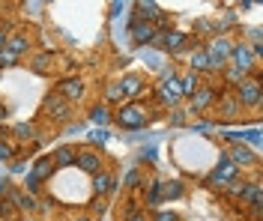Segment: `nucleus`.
Segmentation results:
<instances>
[{
	"instance_id": "obj_41",
	"label": "nucleus",
	"mask_w": 263,
	"mask_h": 221,
	"mask_svg": "<svg viewBox=\"0 0 263 221\" xmlns=\"http://www.w3.org/2000/svg\"><path fill=\"white\" fill-rule=\"evenodd\" d=\"M156 221H180V218H177L174 212H159V215H156Z\"/></svg>"
},
{
	"instance_id": "obj_2",
	"label": "nucleus",
	"mask_w": 263,
	"mask_h": 221,
	"mask_svg": "<svg viewBox=\"0 0 263 221\" xmlns=\"http://www.w3.org/2000/svg\"><path fill=\"white\" fill-rule=\"evenodd\" d=\"M182 99L180 93V75H177V69H164L162 72V81H159V102L164 105V108H174V105Z\"/></svg>"
},
{
	"instance_id": "obj_12",
	"label": "nucleus",
	"mask_w": 263,
	"mask_h": 221,
	"mask_svg": "<svg viewBox=\"0 0 263 221\" xmlns=\"http://www.w3.org/2000/svg\"><path fill=\"white\" fill-rule=\"evenodd\" d=\"M215 99H218V93H215L213 87H200L195 96H192V102H189V114H200V111H206Z\"/></svg>"
},
{
	"instance_id": "obj_34",
	"label": "nucleus",
	"mask_w": 263,
	"mask_h": 221,
	"mask_svg": "<svg viewBox=\"0 0 263 221\" xmlns=\"http://www.w3.org/2000/svg\"><path fill=\"white\" fill-rule=\"evenodd\" d=\"M90 140H93V144H105V140H108V132H105V129H96V132L90 135Z\"/></svg>"
},
{
	"instance_id": "obj_37",
	"label": "nucleus",
	"mask_w": 263,
	"mask_h": 221,
	"mask_svg": "<svg viewBox=\"0 0 263 221\" xmlns=\"http://www.w3.org/2000/svg\"><path fill=\"white\" fill-rule=\"evenodd\" d=\"M213 129V123H197V126H192V132H200V135H206Z\"/></svg>"
},
{
	"instance_id": "obj_9",
	"label": "nucleus",
	"mask_w": 263,
	"mask_h": 221,
	"mask_svg": "<svg viewBox=\"0 0 263 221\" xmlns=\"http://www.w3.org/2000/svg\"><path fill=\"white\" fill-rule=\"evenodd\" d=\"M156 33H159V27L156 24H147V21H132V27H129V36L138 45H153L156 42Z\"/></svg>"
},
{
	"instance_id": "obj_44",
	"label": "nucleus",
	"mask_w": 263,
	"mask_h": 221,
	"mask_svg": "<svg viewBox=\"0 0 263 221\" xmlns=\"http://www.w3.org/2000/svg\"><path fill=\"white\" fill-rule=\"evenodd\" d=\"M6 191H9V188H6V183H0V194H6Z\"/></svg>"
},
{
	"instance_id": "obj_24",
	"label": "nucleus",
	"mask_w": 263,
	"mask_h": 221,
	"mask_svg": "<svg viewBox=\"0 0 263 221\" xmlns=\"http://www.w3.org/2000/svg\"><path fill=\"white\" fill-rule=\"evenodd\" d=\"M114 188V176L111 173H96V179H93V191L96 194H108Z\"/></svg>"
},
{
	"instance_id": "obj_10",
	"label": "nucleus",
	"mask_w": 263,
	"mask_h": 221,
	"mask_svg": "<svg viewBox=\"0 0 263 221\" xmlns=\"http://www.w3.org/2000/svg\"><path fill=\"white\" fill-rule=\"evenodd\" d=\"M75 165H78L84 173H99V168H102V155H99L96 150H90V147H84V150L75 153Z\"/></svg>"
},
{
	"instance_id": "obj_5",
	"label": "nucleus",
	"mask_w": 263,
	"mask_h": 221,
	"mask_svg": "<svg viewBox=\"0 0 263 221\" xmlns=\"http://www.w3.org/2000/svg\"><path fill=\"white\" fill-rule=\"evenodd\" d=\"M239 108H257L260 105V81L257 78H246L242 84H236V96H233Z\"/></svg>"
},
{
	"instance_id": "obj_26",
	"label": "nucleus",
	"mask_w": 263,
	"mask_h": 221,
	"mask_svg": "<svg viewBox=\"0 0 263 221\" xmlns=\"http://www.w3.org/2000/svg\"><path fill=\"white\" fill-rule=\"evenodd\" d=\"M90 123H96V126H105V123H111V114H108V108H105V105H96V108L90 111Z\"/></svg>"
},
{
	"instance_id": "obj_8",
	"label": "nucleus",
	"mask_w": 263,
	"mask_h": 221,
	"mask_svg": "<svg viewBox=\"0 0 263 221\" xmlns=\"http://www.w3.org/2000/svg\"><path fill=\"white\" fill-rule=\"evenodd\" d=\"M84 90H87V87H84L81 78H63V81L57 84V96L72 105V102H78V99L84 96Z\"/></svg>"
},
{
	"instance_id": "obj_32",
	"label": "nucleus",
	"mask_w": 263,
	"mask_h": 221,
	"mask_svg": "<svg viewBox=\"0 0 263 221\" xmlns=\"http://www.w3.org/2000/svg\"><path fill=\"white\" fill-rule=\"evenodd\" d=\"M224 78H228V84H242V81H246V75H242V72H236V69H228V75H224Z\"/></svg>"
},
{
	"instance_id": "obj_33",
	"label": "nucleus",
	"mask_w": 263,
	"mask_h": 221,
	"mask_svg": "<svg viewBox=\"0 0 263 221\" xmlns=\"http://www.w3.org/2000/svg\"><path fill=\"white\" fill-rule=\"evenodd\" d=\"M195 30H197V33H213V30H215V24H213V21H197V24H195Z\"/></svg>"
},
{
	"instance_id": "obj_20",
	"label": "nucleus",
	"mask_w": 263,
	"mask_h": 221,
	"mask_svg": "<svg viewBox=\"0 0 263 221\" xmlns=\"http://www.w3.org/2000/svg\"><path fill=\"white\" fill-rule=\"evenodd\" d=\"M189 66H192V72H195V75L206 72V69H210V57H206V51H203V48H195V51H192V57H189Z\"/></svg>"
},
{
	"instance_id": "obj_17",
	"label": "nucleus",
	"mask_w": 263,
	"mask_h": 221,
	"mask_svg": "<svg viewBox=\"0 0 263 221\" xmlns=\"http://www.w3.org/2000/svg\"><path fill=\"white\" fill-rule=\"evenodd\" d=\"M51 173H54V162H51V155H42L36 165H33V170H30V176L36 179V183H42V179H48Z\"/></svg>"
},
{
	"instance_id": "obj_43",
	"label": "nucleus",
	"mask_w": 263,
	"mask_h": 221,
	"mask_svg": "<svg viewBox=\"0 0 263 221\" xmlns=\"http://www.w3.org/2000/svg\"><path fill=\"white\" fill-rule=\"evenodd\" d=\"M6 36H9V33H6V30H0V51L6 48Z\"/></svg>"
},
{
	"instance_id": "obj_45",
	"label": "nucleus",
	"mask_w": 263,
	"mask_h": 221,
	"mask_svg": "<svg viewBox=\"0 0 263 221\" xmlns=\"http://www.w3.org/2000/svg\"><path fill=\"white\" fill-rule=\"evenodd\" d=\"M3 117H6V111H3V108H0V119H3Z\"/></svg>"
},
{
	"instance_id": "obj_15",
	"label": "nucleus",
	"mask_w": 263,
	"mask_h": 221,
	"mask_svg": "<svg viewBox=\"0 0 263 221\" xmlns=\"http://www.w3.org/2000/svg\"><path fill=\"white\" fill-rule=\"evenodd\" d=\"M120 87H123V99H132V96H138L144 90V78L141 75H123Z\"/></svg>"
},
{
	"instance_id": "obj_18",
	"label": "nucleus",
	"mask_w": 263,
	"mask_h": 221,
	"mask_svg": "<svg viewBox=\"0 0 263 221\" xmlns=\"http://www.w3.org/2000/svg\"><path fill=\"white\" fill-rule=\"evenodd\" d=\"M197 90H200V75H195V72H189V75H182L180 78V93L182 96H195Z\"/></svg>"
},
{
	"instance_id": "obj_1",
	"label": "nucleus",
	"mask_w": 263,
	"mask_h": 221,
	"mask_svg": "<svg viewBox=\"0 0 263 221\" xmlns=\"http://www.w3.org/2000/svg\"><path fill=\"white\" fill-rule=\"evenodd\" d=\"M114 119L123 126V129H129V132H138V129H144L149 123L147 117V108L141 102H129V105H120V111L114 114Z\"/></svg>"
},
{
	"instance_id": "obj_40",
	"label": "nucleus",
	"mask_w": 263,
	"mask_h": 221,
	"mask_svg": "<svg viewBox=\"0 0 263 221\" xmlns=\"http://www.w3.org/2000/svg\"><path fill=\"white\" fill-rule=\"evenodd\" d=\"M248 39H251L254 45H260V30H257V27H251V30H248Z\"/></svg>"
},
{
	"instance_id": "obj_16",
	"label": "nucleus",
	"mask_w": 263,
	"mask_h": 221,
	"mask_svg": "<svg viewBox=\"0 0 263 221\" xmlns=\"http://www.w3.org/2000/svg\"><path fill=\"white\" fill-rule=\"evenodd\" d=\"M6 48L15 54V57H21L24 51H30V36L27 33H9L6 36Z\"/></svg>"
},
{
	"instance_id": "obj_19",
	"label": "nucleus",
	"mask_w": 263,
	"mask_h": 221,
	"mask_svg": "<svg viewBox=\"0 0 263 221\" xmlns=\"http://www.w3.org/2000/svg\"><path fill=\"white\" fill-rule=\"evenodd\" d=\"M236 114H239V102H236L233 96L218 99V117H221V119H233Z\"/></svg>"
},
{
	"instance_id": "obj_7",
	"label": "nucleus",
	"mask_w": 263,
	"mask_h": 221,
	"mask_svg": "<svg viewBox=\"0 0 263 221\" xmlns=\"http://www.w3.org/2000/svg\"><path fill=\"white\" fill-rule=\"evenodd\" d=\"M156 45L162 48V51H180L182 45H189V36L182 33V30H159L156 33Z\"/></svg>"
},
{
	"instance_id": "obj_3",
	"label": "nucleus",
	"mask_w": 263,
	"mask_h": 221,
	"mask_svg": "<svg viewBox=\"0 0 263 221\" xmlns=\"http://www.w3.org/2000/svg\"><path fill=\"white\" fill-rule=\"evenodd\" d=\"M206 57H210V69H224L230 60V51H233V42H230L228 36H215V39H210L206 42Z\"/></svg>"
},
{
	"instance_id": "obj_39",
	"label": "nucleus",
	"mask_w": 263,
	"mask_h": 221,
	"mask_svg": "<svg viewBox=\"0 0 263 221\" xmlns=\"http://www.w3.org/2000/svg\"><path fill=\"white\" fill-rule=\"evenodd\" d=\"M182 119H185L182 111H174V114H171V123H174V126H182Z\"/></svg>"
},
{
	"instance_id": "obj_30",
	"label": "nucleus",
	"mask_w": 263,
	"mask_h": 221,
	"mask_svg": "<svg viewBox=\"0 0 263 221\" xmlns=\"http://www.w3.org/2000/svg\"><path fill=\"white\" fill-rule=\"evenodd\" d=\"M12 155H15V147L9 140H0V162H9Z\"/></svg>"
},
{
	"instance_id": "obj_22",
	"label": "nucleus",
	"mask_w": 263,
	"mask_h": 221,
	"mask_svg": "<svg viewBox=\"0 0 263 221\" xmlns=\"http://www.w3.org/2000/svg\"><path fill=\"white\" fill-rule=\"evenodd\" d=\"M30 66H33V72H39V75H48V72H51V54L48 51H39L30 60Z\"/></svg>"
},
{
	"instance_id": "obj_13",
	"label": "nucleus",
	"mask_w": 263,
	"mask_h": 221,
	"mask_svg": "<svg viewBox=\"0 0 263 221\" xmlns=\"http://www.w3.org/2000/svg\"><path fill=\"white\" fill-rule=\"evenodd\" d=\"M45 114H48L51 119H69V117H72V108H69L66 99H60V96L54 93V96L45 99Z\"/></svg>"
},
{
	"instance_id": "obj_29",
	"label": "nucleus",
	"mask_w": 263,
	"mask_h": 221,
	"mask_svg": "<svg viewBox=\"0 0 263 221\" xmlns=\"http://www.w3.org/2000/svg\"><path fill=\"white\" fill-rule=\"evenodd\" d=\"M18 63V57L12 51H9V48H3V51H0V69H6V66H15Z\"/></svg>"
},
{
	"instance_id": "obj_6",
	"label": "nucleus",
	"mask_w": 263,
	"mask_h": 221,
	"mask_svg": "<svg viewBox=\"0 0 263 221\" xmlns=\"http://www.w3.org/2000/svg\"><path fill=\"white\" fill-rule=\"evenodd\" d=\"M228 63H233V69L236 72H242V75H251L254 69H257V60H254V54L248 51V45L242 42V45H233V51H230V60Z\"/></svg>"
},
{
	"instance_id": "obj_35",
	"label": "nucleus",
	"mask_w": 263,
	"mask_h": 221,
	"mask_svg": "<svg viewBox=\"0 0 263 221\" xmlns=\"http://www.w3.org/2000/svg\"><path fill=\"white\" fill-rule=\"evenodd\" d=\"M24 186H27V191H30V197H33V194L39 191V186H42V183H36L33 176H27V179H24Z\"/></svg>"
},
{
	"instance_id": "obj_25",
	"label": "nucleus",
	"mask_w": 263,
	"mask_h": 221,
	"mask_svg": "<svg viewBox=\"0 0 263 221\" xmlns=\"http://www.w3.org/2000/svg\"><path fill=\"white\" fill-rule=\"evenodd\" d=\"M159 204H162V179H153L147 194V206H159Z\"/></svg>"
},
{
	"instance_id": "obj_27",
	"label": "nucleus",
	"mask_w": 263,
	"mask_h": 221,
	"mask_svg": "<svg viewBox=\"0 0 263 221\" xmlns=\"http://www.w3.org/2000/svg\"><path fill=\"white\" fill-rule=\"evenodd\" d=\"M105 99H108V102H120L123 105V87H120V81H111V84L105 87Z\"/></svg>"
},
{
	"instance_id": "obj_14",
	"label": "nucleus",
	"mask_w": 263,
	"mask_h": 221,
	"mask_svg": "<svg viewBox=\"0 0 263 221\" xmlns=\"http://www.w3.org/2000/svg\"><path fill=\"white\" fill-rule=\"evenodd\" d=\"M138 12H135V21H147V24H164V12L162 6H156V3H138L135 6Z\"/></svg>"
},
{
	"instance_id": "obj_28",
	"label": "nucleus",
	"mask_w": 263,
	"mask_h": 221,
	"mask_svg": "<svg viewBox=\"0 0 263 221\" xmlns=\"http://www.w3.org/2000/svg\"><path fill=\"white\" fill-rule=\"evenodd\" d=\"M12 200H18V206L21 209H36V197H30V194H9Z\"/></svg>"
},
{
	"instance_id": "obj_21",
	"label": "nucleus",
	"mask_w": 263,
	"mask_h": 221,
	"mask_svg": "<svg viewBox=\"0 0 263 221\" xmlns=\"http://www.w3.org/2000/svg\"><path fill=\"white\" fill-rule=\"evenodd\" d=\"M54 168H69V165H75V150H69V147H60L57 153H54Z\"/></svg>"
},
{
	"instance_id": "obj_38",
	"label": "nucleus",
	"mask_w": 263,
	"mask_h": 221,
	"mask_svg": "<svg viewBox=\"0 0 263 221\" xmlns=\"http://www.w3.org/2000/svg\"><path fill=\"white\" fill-rule=\"evenodd\" d=\"M141 158H144V162H156V147H147V150L141 153Z\"/></svg>"
},
{
	"instance_id": "obj_42",
	"label": "nucleus",
	"mask_w": 263,
	"mask_h": 221,
	"mask_svg": "<svg viewBox=\"0 0 263 221\" xmlns=\"http://www.w3.org/2000/svg\"><path fill=\"white\" fill-rule=\"evenodd\" d=\"M126 221H147V215H141V212H129Z\"/></svg>"
},
{
	"instance_id": "obj_36",
	"label": "nucleus",
	"mask_w": 263,
	"mask_h": 221,
	"mask_svg": "<svg viewBox=\"0 0 263 221\" xmlns=\"http://www.w3.org/2000/svg\"><path fill=\"white\" fill-rule=\"evenodd\" d=\"M138 183H141L138 170H129V173H126V186H138Z\"/></svg>"
},
{
	"instance_id": "obj_4",
	"label": "nucleus",
	"mask_w": 263,
	"mask_h": 221,
	"mask_svg": "<svg viewBox=\"0 0 263 221\" xmlns=\"http://www.w3.org/2000/svg\"><path fill=\"white\" fill-rule=\"evenodd\" d=\"M236 179H239V168L230 162L228 155H221L218 165H215V170L210 173V183H213L215 188H230Z\"/></svg>"
},
{
	"instance_id": "obj_11",
	"label": "nucleus",
	"mask_w": 263,
	"mask_h": 221,
	"mask_svg": "<svg viewBox=\"0 0 263 221\" xmlns=\"http://www.w3.org/2000/svg\"><path fill=\"white\" fill-rule=\"evenodd\" d=\"M228 158L236 165V168H248V165H257V153L251 150V147H246V144H233L230 147Z\"/></svg>"
},
{
	"instance_id": "obj_31",
	"label": "nucleus",
	"mask_w": 263,
	"mask_h": 221,
	"mask_svg": "<svg viewBox=\"0 0 263 221\" xmlns=\"http://www.w3.org/2000/svg\"><path fill=\"white\" fill-rule=\"evenodd\" d=\"M33 132H36V126H33V123H18V126H15V135L18 137H33Z\"/></svg>"
},
{
	"instance_id": "obj_23",
	"label": "nucleus",
	"mask_w": 263,
	"mask_h": 221,
	"mask_svg": "<svg viewBox=\"0 0 263 221\" xmlns=\"http://www.w3.org/2000/svg\"><path fill=\"white\" fill-rule=\"evenodd\" d=\"M182 183L180 179H171V183H164L162 179V197H167V200H177V197H182Z\"/></svg>"
}]
</instances>
